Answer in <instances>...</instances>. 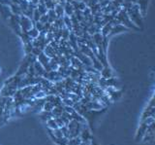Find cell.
Returning <instances> with one entry per match:
<instances>
[{"mask_svg":"<svg viewBox=\"0 0 155 145\" xmlns=\"http://www.w3.org/2000/svg\"><path fill=\"white\" fill-rule=\"evenodd\" d=\"M128 16L130 18V20L132 21L135 25L137 26H142L143 21H142V14H140V8L138 6V4H133L132 7L129 8L128 10H126Z\"/></svg>","mask_w":155,"mask_h":145,"instance_id":"6da1fadb","label":"cell"},{"mask_svg":"<svg viewBox=\"0 0 155 145\" xmlns=\"http://www.w3.org/2000/svg\"><path fill=\"white\" fill-rule=\"evenodd\" d=\"M116 19H117L118 22H120V25H123L124 26H128L130 28H137L133 25V22L130 20L128 14H127V12H126L125 10H121L117 14Z\"/></svg>","mask_w":155,"mask_h":145,"instance_id":"7a4b0ae2","label":"cell"},{"mask_svg":"<svg viewBox=\"0 0 155 145\" xmlns=\"http://www.w3.org/2000/svg\"><path fill=\"white\" fill-rule=\"evenodd\" d=\"M19 26H21V29L23 33H27V31L34 26V22L31 21L30 18L21 15V17H19Z\"/></svg>","mask_w":155,"mask_h":145,"instance_id":"3957f363","label":"cell"},{"mask_svg":"<svg viewBox=\"0 0 155 145\" xmlns=\"http://www.w3.org/2000/svg\"><path fill=\"white\" fill-rule=\"evenodd\" d=\"M0 13L2 14L5 20H9L10 17L13 15L10 7L8 5H3V4H0Z\"/></svg>","mask_w":155,"mask_h":145,"instance_id":"277c9868","label":"cell"},{"mask_svg":"<svg viewBox=\"0 0 155 145\" xmlns=\"http://www.w3.org/2000/svg\"><path fill=\"white\" fill-rule=\"evenodd\" d=\"M147 3H148V0H138L137 3L138 6L140 8V14L143 16L145 12H147Z\"/></svg>","mask_w":155,"mask_h":145,"instance_id":"5b68a950","label":"cell"},{"mask_svg":"<svg viewBox=\"0 0 155 145\" xmlns=\"http://www.w3.org/2000/svg\"><path fill=\"white\" fill-rule=\"evenodd\" d=\"M101 74H102V77H103L104 79L110 78V77H111V71L109 68V66H104L103 68H102V70H101Z\"/></svg>","mask_w":155,"mask_h":145,"instance_id":"8992f818","label":"cell"},{"mask_svg":"<svg viewBox=\"0 0 155 145\" xmlns=\"http://www.w3.org/2000/svg\"><path fill=\"white\" fill-rule=\"evenodd\" d=\"M64 12L66 13L67 16H73V14H74V7H73L72 4H70L69 2H67L64 6Z\"/></svg>","mask_w":155,"mask_h":145,"instance_id":"52a82bcc","label":"cell"},{"mask_svg":"<svg viewBox=\"0 0 155 145\" xmlns=\"http://www.w3.org/2000/svg\"><path fill=\"white\" fill-rule=\"evenodd\" d=\"M27 34L29 37L31 38V39H35V38H37L39 36V31L35 26H33L31 29H29L27 31Z\"/></svg>","mask_w":155,"mask_h":145,"instance_id":"ba28073f","label":"cell"},{"mask_svg":"<svg viewBox=\"0 0 155 145\" xmlns=\"http://www.w3.org/2000/svg\"><path fill=\"white\" fill-rule=\"evenodd\" d=\"M47 127L50 129H58V126L55 122L54 118H51L50 120L47 121Z\"/></svg>","mask_w":155,"mask_h":145,"instance_id":"9c48e42d","label":"cell"},{"mask_svg":"<svg viewBox=\"0 0 155 145\" xmlns=\"http://www.w3.org/2000/svg\"><path fill=\"white\" fill-rule=\"evenodd\" d=\"M81 143V139L80 136H76V137H73L70 138L68 140L67 145H80Z\"/></svg>","mask_w":155,"mask_h":145,"instance_id":"30bf717a","label":"cell"}]
</instances>
